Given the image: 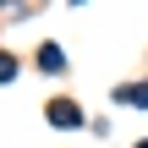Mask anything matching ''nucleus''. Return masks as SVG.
<instances>
[{
    "instance_id": "nucleus-1",
    "label": "nucleus",
    "mask_w": 148,
    "mask_h": 148,
    "mask_svg": "<svg viewBox=\"0 0 148 148\" xmlns=\"http://www.w3.org/2000/svg\"><path fill=\"white\" fill-rule=\"evenodd\" d=\"M49 121H55V126H77V110H71V104H49Z\"/></svg>"
},
{
    "instance_id": "nucleus-2",
    "label": "nucleus",
    "mask_w": 148,
    "mask_h": 148,
    "mask_svg": "<svg viewBox=\"0 0 148 148\" xmlns=\"http://www.w3.org/2000/svg\"><path fill=\"white\" fill-rule=\"evenodd\" d=\"M38 60H44V71H60V49L49 44V49H38Z\"/></svg>"
}]
</instances>
